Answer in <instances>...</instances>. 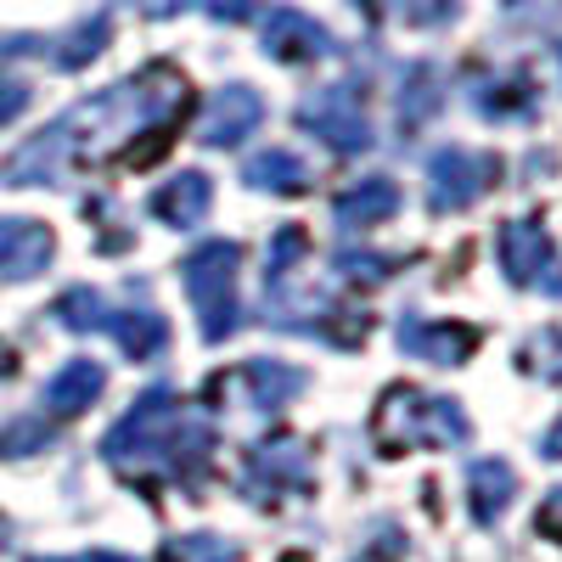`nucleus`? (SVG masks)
Returning <instances> with one entry per match:
<instances>
[{"label":"nucleus","instance_id":"nucleus-7","mask_svg":"<svg viewBox=\"0 0 562 562\" xmlns=\"http://www.w3.org/2000/svg\"><path fill=\"white\" fill-rule=\"evenodd\" d=\"M501 164L490 153H473V147H445L434 164H428V186H434V209H467L479 203L490 186H495Z\"/></svg>","mask_w":562,"mask_h":562},{"label":"nucleus","instance_id":"nucleus-21","mask_svg":"<svg viewBox=\"0 0 562 562\" xmlns=\"http://www.w3.org/2000/svg\"><path fill=\"white\" fill-rule=\"evenodd\" d=\"M108 315H113V304L97 288H68L57 299V321L68 326V333H108Z\"/></svg>","mask_w":562,"mask_h":562},{"label":"nucleus","instance_id":"nucleus-13","mask_svg":"<svg viewBox=\"0 0 562 562\" xmlns=\"http://www.w3.org/2000/svg\"><path fill=\"white\" fill-rule=\"evenodd\" d=\"M209 209H214V186H209V175H198V169H186L180 180H169L164 192L153 198V214H158L164 225H180V231L203 225Z\"/></svg>","mask_w":562,"mask_h":562},{"label":"nucleus","instance_id":"nucleus-10","mask_svg":"<svg viewBox=\"0 0 562 562\" xmlns=\"http://www.w3.org/2000/svg\"><path fill=\"white\" fill-rule=\"evenodd\" d=\"M57 243L40 220H0V281H29L52 265Z\"/></svg>","mask_w":562,"mask_h":562},{"label":"nucleus","instance_id":"nucleus-4","mask_svg":"<svg viewBox=\"0 0 562 562\" xmlns=\"http://www.w3.org/2000/svg\"><path fill=\"white\" fill-rule=\"evenodd\" d=\"M378 439H383V450H400V445H467V422L450 400L394 394L378 416Z\"/></svg>","mask_w":562,"mask_h":562},{"label":"nucleus","instance_id":"nucleus-2","mask_svg":"<svg viewBox=\"0 0 562 562\" xmlns=\"http://www.w3.org/2000/svg\"><path fill=\"white\" fill-rule=\"evenodd\" d=\"M203 450H209V428L192 411H180L169 389L140 394L102 445L113 467H180V461L192 467L203 461Z\"/></svg>","mask_w":562,"mask_h":562},{"label":"nucleus","instance_id":"nucleus-8","mask_svg":"<svg viewBox=\"0 0 562 562\" xmlns=\"http://www.w3.org/2000/svg\"><path fill=\"white\" fill-rule=\"evenodd\" d=\"M265 52L276 63H315L333 52V34H326L315 18H304L299 7H276L265 18Z\"/></svg>","mask_w":562,"mask_h":562},{"label":"nucleus","instance_id":"nucleus-32","mask_svg":"<svg viewBox=\"0 0 562 562\" xmlns=\"http://www.w3.org/2000/svg\"><path fill=\"white\" fill-rule=\"evenodd\" d=\"M12 366H18V360H12V349L0 344V378H12Z\"/></svg>","mask_w":562,"mask_h":562},{"label":"nucleus","instance_id":"nucleus-30","mask_svg":"<svg viewBox=\"0 0 562 562\" xmlns=\"http://www.w3.org/2000/svg\"><path fill=\"white\" fill-rule=\"evenodd\" d=\"M540 529H546V535H557V540H562V490H557V495H551V501H546V506H540Z\"/></svg>","mask_w":562,"mask_h":562},{"label":"nucleus","instance_id":"nucleus-12","mask_svg":"<svg viewBox=\"0 0 562 562\" xmlns=\"http://www.w3.org/2000/svg\"><path fill=\"white\" fill-rule=\"evenodd\" d=\"M400 349L416 355V360H467L473 355V333L467 326H450V321H400Z\"/></svg>","mask_w":562,"mask_h":562},{"label":"nucleus","instance_id":"nucleus-14","mask_svg":"<svg viewBox=\"0 0 562 562\" xmlns=\"http://www.w3.org/2000/svg\"><path fill=\"white\" fill-rule=\"evenodd\" d=\"M243 180L254 186V192H276V198H299L310 192V164L288 147H265L259 158L243 164Z\"/></svg>","mask_w":562,"mask_h":562},{"label":"nucleus","instance_id":"nucleus-24","mask_svg":"<svg viewBox=\"0 0 562 562\" xmlns=\"http://www.w3.org/2000/svg\"><path fill=\"white\" fill-rule=\"evenodd\" d=\"M164 562H231V546L220 535H186L164 551Z\"/></svg>","mask_w":562,"mask_h":562},{"label":"nucleus","instance_id":"nucleus-26","mask_svg":"<svg viewBox=\"0 0 562 562\" xmlns=\"http://www.w3.org/2000/svg\"><path fill=\"white\" fill-rule=\"evenodd\" d=\"M529 360L546 371V378H557V383H562V333H540V338L529 344Z\"/></svg>","mask_w":562,"mask_h":562},{"label":"nucleus","instance_id":"nucleus-29","mask_svg":"<svg viewBox=\"0 0 562 562\" xmlns=\"http://www.w3.org/2000/svg\"><path fill=\"white\" fill-rule=\"evenodd\" d=\"M192 7V0H186ZM198 7L209 12V18H225V23H243V18H254V0H198Z\"/></svg>","mask_w":562,"mask_h":562},{"label":"nucleus","instance_id":"nucleus-19","mask_svg":"<svg viewBox=\"0 0 562 562\" xmlns=\"http://www.w3.org/2000/svg\"><path fill=\"white\" fill-rule=\"evenodd\" d=\"M108 333L119 338V349L124 355H135V360H153V355H164V344H169V326L153 315V310H113L108 315Z\"/></svg>","mask_w":562,"mask_h":562},{"label":"nucleus","instance_id":"nucleus-3","mask_svg":"<svg viewBox=\"0 0 562 562\" xmlns=\"http://www.w3.org/2000/svg\"><path fill=\"white\" fill-rule=\"evenodd\" d=\"M237 265H243L237 243H203V248L186 254V265H180L186 299H192L209 344H220L225 333H237Z\"/></svg>","mask_w":562,"mask_h":562},{"label":"nucleus","instance_id":"nucleus-20","mask_svg":"<svg viewBox=\"0 0 562 562\" xmlns=\"http://www.w3.org/2000/svg\"><path fill=\"white\" fill-rule=\"evenodd\" d=\"M445 102V90H439V68L428 63H416L405 74V90H400V130H422Z\"/></svg>","mask_w":562,"mask_h":562},{"label":"nucleus","instance_id":"nucleus-5","mask_svg":"<svg viewBox=\"0 0 562 562\" xmlns=\"http://www.w3.org/2000/svg\"><path fill=\"white\" fill-rule=\"evenodd\" d=\"M299 124L315 130L333 153H366V147H371V119H366V108L355 102L349 85H333V90H321V97H310V102L299 108Z\"/></svg>","mask_w":562,"mask_h":562},{"label":"nucleus","instance_id":"nucleus-15","mask_svg":"<svg viewBox=\"0 0 562 562\" xmlns=\"http://www.w3.org/2000/svg\"><path fill=\"white\" fill-rule=\"evenodd\" d=\"M394 209H400V186L394 180H360V186H349V192L338 198V225L344 231H371V225H383V220H394Z\"/></svg>","mask_w":562,"mask_h":562},{"label":"nucleus","instance_id":"nucleus-6","mask_svg":"<svg viewBox=\"0 0 562 562\" xmlns=\"http://www.w3.org/2000/svg\"><path fill=\"white\" fill-rule=\"evenodd\" d=\"M501 270L506 281H518V288H546V293H562V270H557V254H551V237L535 225V220H512L501 231Z\"/></svg>","mask_w":562,"mask_h":562},{"label":"nucleus","instance_id":"nucleus-28","mask_svg":"<svg viewBox=\"0 0 562 562\" xmlns=\"http://www.w3.org/2000/svg\"><path fill=\"white\" fill-rule=\"evenodd\" d=\"M29 108V85L23 79H0V124H12Z\"/></svg>","mask_w":562,"mask_h":562},{"label":"nucleus","instance_id":"nucleus-22","mask_svg":"<svg viewBox=\"0 0 562 562\" xmlns=\"http://www.w3.org/2000/svg\"><path fill=\"white\" fill-rule=\"evenodd\" d=\"M108 34H113V23H108V12H97L90 23H79V29H68L63 40H57V68H79V63H90L108 45Z\"/></svg>","mask_w":562,"mask_h":562},{"label":"nucleus","instance_id":"nucleus-9","mask_svg":"<svg viewBox=\"0 0 562 562\" xmlns=\"http://www.w3.org/2000/svg\"><path fill=\"white\" fill-rule=\"evenodd\" d=\"M259 119H265L259 90L254 85H225L203 113V140L209 147H237V140H248L259 130Z\"/></svg>","mask_w":562,"mask_h":562},{"label":"nucleus","instance_id":"nucleus-25","mask_svg":"<svg viewBox=\"0 0 562 562\" xmlns=\"http://www.w3.org/2000/svg\"><path fill=\"white\" fill-rule=\"evenodd\" d=\"M304 231L299 225H288V231H281V237H276V248H270V281H281V276H288L299 259H304Z\"/></svg>","mask_w":562,"mask_h":562},{"label":"nucleus","instance_id":"nucleus-23","mask_svg":"<svg viewBox=\"0 0 562 562\" xmlns=\"http://www.w3.org/2000/svg\"><path fill=\"white\" fill-rule=\"evenodd\" d=\"M45 445H52L45 416H18L12 428H0V456H29V450H45Z\"/></svg>","mask_w":562,"mask_h":562},{"label":"nucleus","instance_id":"nucleus-11","mask_svg":"<svg viewBox=\"0 0 562 562\" xmlns=\"http://www.w3.org/2000/svg\"><path fill=\"white\" fill-rule=\"evenodd\" d=\"M304 479H310V467H304V445H299V439L259 445V450H254V461H248V490H254V495L299 490Z\"/></svg>","mask_w":562,"mask_h":562},{"label":"nucleus","instance_id":"nucleus-17","mask_svg":"<svg viewBox=\"0 0 562 562\" xmlns=\"http://www.w3.org/2000/svg\"><path fill=\"white\" fill-rule=\"evenodd\" d=\"M467 495H473L479 524H490V518L506 512V501L518 495V473H512L506 461H473L467 467Z\"/></svg>","mask_w":562,"mask_h":562},{"label":"nucleus","instance_id":"nucleus-31","mask_svg":"<svg viewBox=\"0 0 562 562\" xmlns=\"http://www.w3.org/2000/svg\"><path fill=\"white\" fill-rule=\"evenodd\" d=\"M546 456H562V422H557V428L546 434Z\"/></svg>","mask_w":562,"mask_h":562},{"label":"nucleus","instance_id":"nucleus-16","mask_svg":"<svg viewBox=\"0 0 562 562\" xmlns=\"http://www.w3.org/2000/svg\"><path fill=\"white\" fill-rule=\"evenodd\" d=\"M108 389V371L97 366V360H74V366H63L52 383H45V411L52 416H79V411H90V400H97Z\"/></svg>","mask_w":562,"mask_h":562},{"label":"nucleus","instance_id":"nucleus-18","mask_svg":"<svg viewBox=\"0 0 562 562\" xmlns=\"http://www.w3.org/2000/svg\"><path fill=\"white\" fill-rule=\"evenodd\" d=\"M243 389L254 394V405L281 411V405H293V400L304 394V371H299V366H270V360H254V366H243Z\"/></svg>","mask_w":562,"mask_h":562},{"label":"nucleus","instance_id":"nucleus-27","mask_svg":"<svg viewBox=\"0 0 562 562\" xmlns=\"http://www.w3.org/2000/svg\"><path fill=\"white\" fill-rule=\"evenodd\" d=\"M338 270H360V276H371V281H378V276H389V270H394V259H383V254H355V248H344V254H338Z\"/></svg>","mask_w":562,"mask_h":562},{"label":"nucleus","instance_id":"nucleus-1","mask_svg":"<svg viewBox=\"0 0 562 562\" xmlns=\"http://www.w3.org/2000/svg\"><path fill=\"white\" fill-rule=\"evenodd\" d=\"M186 102V79L169 63H153L147 74H135L102 97L79 102L68 119H57L52 130H40L29 147H18L7 158V180L12 186H52L68 175L74 158H90L113 147V140L135 135V130H169L175 108Z\"/></svg>","mask_w":562,"mask_h":562}]
</instances>
